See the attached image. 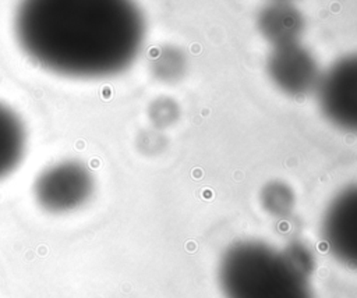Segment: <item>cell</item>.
<instances>
[{
  "label": "cell",
  "instance_id": "cell-3",
  "mask_svg": "<svg viewBox=\"0 0 357 298\" xmlns=\"http://www.w3.org/2000/svg\"><path fill=\"white\" fill-rule=\"evenodd\" d=\"M95 189L92 171L79 160L66 159L43 168L33 182L36 203L49 213H68L85 205Z\"/></svg>",
  "mask_w": 357,
  "mask_h": 298
},
{
  "label": "cell",
  "instance_id": "cell-2",
  "mask_svg": "<svg viewBox=\"0 0 357 298\" xmlns=\"http://www.w3.org/2000/svg\"><path fill=\"white\" fill-rule=\"evenodd\" d=\"M312 270V253L303 244L276 248L248 240L226 249L218 280L225 298H314Z\"/></svg>",
  "mask_w": 357,
  "mask_h": 298
},
{
  "label": "cell",
  "instance_id": "cell-9",
  "mask_svg": "<svg viewBox=\"0 0 357 298\" xmlns=\"http://www.w3.org/2000/svg\"><path fill=\"white\" fill-rule=\"evenodd\" d=\"M294 192L283 181H271L261 191V205L272 216L284 217L294 207Z\"/></svg>",
  "mask_w": 357,
  "mask_h": 298
},
{
  "label": "cell",
  "instance_id": "cell-11",
  "mask_svg": "<svg viewBox=\"0 0 357 298\" xmlns=\"http://www.w3.org/2000/svg\"><path fill=\"white\" fill-rule=\"evenodd\" d=\"M149 117L156 125H167L177 117L176 103L169 99H158L151 104Z\"/></svg>",
  "mask_w": 357,
  "mask_h": 298
},
{
  "label": "cell",
  "instance_id": "cell-10",
  "mask_svg": "<svg viewBox=\"0 0 357 298\" xmlns=\"http://www.w3.org/2000/svg\"><path fill=\"white\" fill-rule=\"evenodd\" d=\"M153 74L162 81H174L177 79L185 67L183 53L176 47H163L159 49L152 61Z\"/></svg>",
  "mask_w": 357,
  "mask_h": 298
},
{
  "label": "cell",
  "instance_id": "cell-6",
  "mask_svg": "<svg viewBox=\"0 0 357 298\" xmlns=\"http://www.w3.org/2000/svg\"><path fill=\"white\" fill-rule=\"evenodd\" d=\"M266 72L280 92L303 97L315 92L322 71L314 54L301 42H294L271 47Z\"/></svg>",
  "mask_w": 357,
  "mask_h": 298
},
{
  "label": "cell",
  "instance_id": "cell-5",
  "mask_svg": "<svg viewBox=\"0 0 357 298\" xmlns=\"http://www.w3.org/2000/svg\"><path fill=\"white\" fill-rule=\"evenodd\" d=\"M321 237L329 253L357 270V182L337 192L321 219Z\"/></svg>",
  "mask_w": 357,
  "mask_h": 298
},
{
  "label": "cell",
  "instance_id": "cell-1",
  "mask_svg": "<svg viewBox=\"0 0 357 298\" xmlns=\"http://www.w3.org/2000/svg\"><path fill=\"white\" fill-rule=\"evenodd\" d=\"M14 35L42 70L95 81L131 67L144 46L145 19L135 0H20Z\"/></svg>",
  "mask_w": 357,
  "mask_h": 298
},
{
  "label": "cell",
  "instance_id": "cell-7",
  "mask_svg": "<svg viewBox=\"0 0 357 298\" xmlns=\"http://www.w3.org/2000/svg\"><path fill=\"white\" fill-rule=\"evenodd\" d=\"M257 26L262 38L272 46L301 42L305 21L303 14L287 0H273L261 8Z\"/></svg>",
  "mask_w": 357,
  "mask_h": 298
},
{
  "label": "cell",
  "instance_id": "cell-4",
  "mask_svg": "<svg viewBox=\"0 0 357 298\" xmlns=\"http://www.w3.org/2000/svg\"><path fill=\"white\" fill-rule=\"evenodd\" d=\"M314 93L322 116L333 127L357 134V53L337 58L322 71Z\"/></svg>",
  "mask_w": 357,
  "mask_h": 298
},
{
  "label": "cell",
  "instance_id": "cell-8",
  "mask_svg": "<svg viewBox=\"0 0 357 298\" xmlns=\"http://www.w3.org/2000/svg\"><path fill=\"white\" fill-rule=\"evenodd\" d=\"M26 150V128L21 116L0 100V180L10 175Z\"/></svg>",
  "mask_w": 357,
  "mask_h": 298
}]
</instances>
